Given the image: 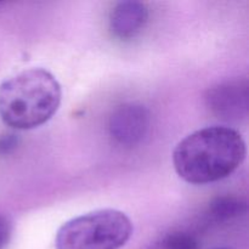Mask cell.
I'll return each instance as SVG.
<instances>
[{
	"label": "cell",
	"mask_w": 249,
	"mask_h": 249,
	"mask_svg": "<svg viewBox=\"0 0 249 249\" xmlns=\"http://www.w3.org/2000/svg\"><path fill=\"white\" fill-rule=\"evenodd\" d=\"M242 135L229 126H208L182 139L174 148L178 175L192 185L219 181L232 174L245 160Z\"/></svg>",
	"instance_id": "1"
},
{
	"label": "cell",
	"mask_w": 249,
	"mask_h": 249,
	"mask_svg": "<svg viewBox=\"0 0 249 249\" xmlns=\"http://www.w3.org/2000/svg\"><path fill=\"white\" fill-rule=\"evenodd\" d=\"M62 99L60 83L44 68H29L0 84V118L10 128L29 130L50 121Z\"/></svg>",
	"instance_id": "2"
},
{
	"label": "cell",
	"mask_w": 249,
	"mask_h": 249,
	"mask_svg": "<svg viewBox=\"0 0 249 249\" xmlns=\"http://www.w3.org/2000/svg\"><path fill=\"white\" fill-rule=\"evenodd\" d=\"M134 226L125 213L100 209L66 221L57 230L56 249H119L133 235Z\"/></svg>",
	"instance_id": "3"
},
{
	"label": "cell",
	"mask_w": 249,
	"mask_h": 249,
	"mask_svg": "<svg viewBox=\"0 0 249 249\" xmlns=\"http://www.w3.org/2000/svg\"><path fill=\"white\" fill-rule=\"evenodd\" d=\"M150 129V113L140 104L117 107L108 121L109 136L123 147H134L142 141Z\"/></svg>",
	"instance_id": "4"
},
{
	"label": "cell",
	"mask_w": 249,
	"mask_h": 249,
	"mask_svg": "<svg viewBox=\"0 0 249 249\" xmlns=\"http://www.w3.org/2000/svg\"><path fill=\"white\" fill-rule=\"evenodd\" d=\"M248 84L246 80H232L208 90L206 104L209 111L224 121H240L248 114Z\"/></svg>",
	"instance_id": "5"
},
{
	"label": "cell",
	"mask_w": 249,
	"mask_h": 249,
	"mask_svg": "<svg viewBox=\"0 0 249 249\" xmlns=\"http://www.w3.org/2000/svg\"><path fill=\"white\" fill-rule=\"evenodd\" d=\"M148 21L146 5L135 0L121 1L112 9L109 15V29L116 38L130 40L136 38Z\"/></svg>",
	"instance_id": "6"
},
{
	"label": "cell",
	"mask_w": 249,
	"mask_h": 249,
	"mask_svg": "<svg viewBox=\"0 0 249 249\" xmlns=\"http://www.w3.org/2000/svg\"><path fill=\"white\" fill-rule=\"evenodd\" d=\"M247 212V204L242 198L235 196L218 197L208 208V216L215 223L235 220Z\"/></svg>",
	"instance_id": "7"
},
{
	"label": "cell",
	"mask_w": 249,
	"mask_h": 249,
	"mask_svg": "<svg viewBox=\"0 0 249 249\" xmlns=\"http://www.w3.org/2000/svg\"><path fill=\"white\" fill-rule=\"evenodd\" d=\"M160 249H199V241L189 231H175L160 241Z\"/></svg>",
	"instance_id": "8"
},
{
	"label": "cell",
	"mask_w": 249,
	"mask_h": 249,
	"mask_svg": "<svg viewBox=\"0 0 249 249\" xmlns=\"http://www.w3.org/2000/svg\"><path fill=\"white\" fill-rule=\"evenodd\" d=\"M12 235V226L5 216L0 215V249H4Z\"/></svg>",
	"instance_id": "9"
}]
</instances>
